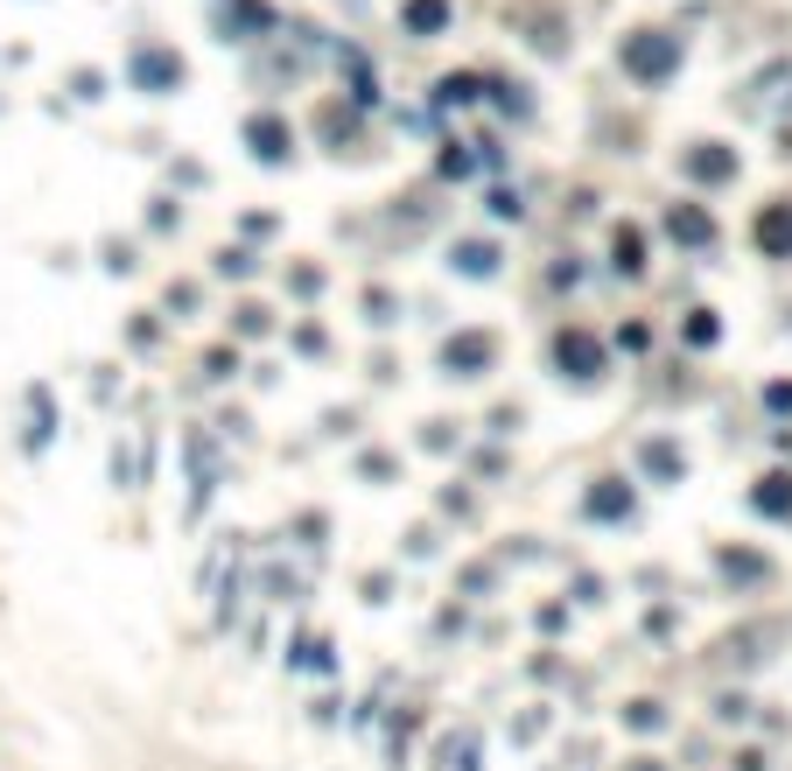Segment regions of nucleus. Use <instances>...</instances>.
<instances>
[{"instance_id": "1", "label": "nucleus", "mask_w": 792, "mask_h": 771, "mask_svg": "<svg viewBox=\"0 0 792 771\" xmlns=\"http://www.w3.org/2000/svg\"><path fill=\"white\" fill-rule=\"evenodd\" d=\"M554 365H575V379H596V365H604V358H596V344L583 330H562V337H554Z\"/></svg>"}, {"instance_id": "2", "label": "nucleus", "mask_w": 792, "mask_h": 771, "mask_svg": "<svg viewBox=\"0 0 792 771\" xmlns=\"http://www.w3.org/2000/svg\"><path fill=\"white\" fill-rule=\"evenodd\" d=\"M673 239H687V246H708L716 239V225H708V210H694V204H673Z\"/></svg>"}, {"instance_id": "3", "label": "nucleus", "mask_w": 792, "mask_h": 771, "mask_svg": "<svg viewBox=\"0 0 792 771\" xmlns=\"http://www.w3.org/2000/svg\"><path fill=\"white\" fill-rule=\"evenodd\" d=\"M442 358L463 365V379H470V372H485V365H491V337H449V351H442Z\"/></svg>"}, {"instance_id": "4", "label": "nucleus", "mask_w": 792, "mask_h": 771, "mask_svg": "<svg viewBox=\"0 0 792 771\" xmlns=\"http://www.w3.org/2000/svg\"><path fill=\"white\" fill-rule=\"evenodd\" d=\"M758 239L771 246V253H792V210L779 204V210H764V218H758Z\"/></svg>"}, {"instance_id": "5", "label": "nucleus", "mask_w": 792, "mask_h": 771, "mask_svg": "<svg viewBox=\"0 0 792 771\" xmlns=\"http://www.w3.org/2000/svg\"><path fill=\"white\" fill-rule=\"evenodd\" d=\"M610 253H617V267H625V274H639V267H645V239H639V231H617Z\"/></svg>"}, {"instance_id": "6", "label": "nucleus", "mask_w": 792, "mask_h": 771, "mask_svg": "<svg viewBox=\"0 0 792 771\" xmlns=\"http://www.w3.org/2000/svg\"><path fill=\"white\" fill-rule=\"evenodd\" d=\"M253 141H260V154H267V162H281V154H287V148H281L287 133H281L274 120H260V127H253Z\"/></svg>"}, {"instance_id": "7", "label": "nucleus", "mask_w": 792, "mask_h": 771, "mask_svg": "<svg viewBox=\"0 0 792 771\" xmlns=\"http://www.w3.org/2000/svg\"><path fill=\"white\" fill-rule=\"evenodd\" d=\"M758 506H764V512H792V491H785V477H764Z\"/></svg>"}, {"instance_id": "8", "label": "nucleus", "mask_w": 792, "mask_h": 771, "mask_svg": "<svg viewBox=\"0 0 792 771\" xmlns=\"http://www.w3.org/2000/svg\"><path fill=\"white\" fill-rule=\"evenodd\" d=\"M456 260H463V274H491V246H463Z\"/></svg>"}]
</instances>
